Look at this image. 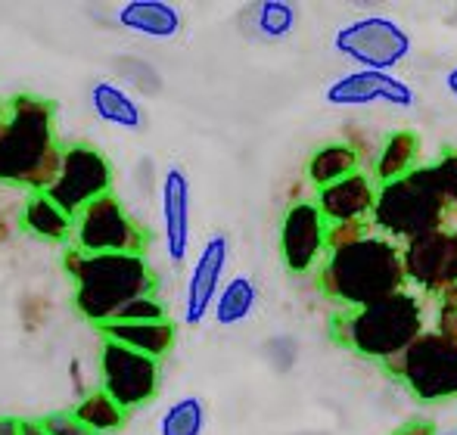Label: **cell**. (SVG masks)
Returning a JSON list of instances; mask_svg holds the SVG:
<instances>
[{"label":"cell","instance_id":"1","mask_svg":"<svg viewBox=\"0 0 457 435\" xmlns=\"http://www.w3.org/2000/svg\"><path fill=\"white\" fill-rule=\"evenodd\" d=\"M62 150L56 144L54 103L19 94L6 103V125L0 134V184H19L44 193L56 181Z\"/></svg>","mask_w":457,"mask_h":435},{"label":"cell","instance_id":"2","mask_svg":"<svg viewBox=\"0 0 457 435\" xmlns=\"http://www.w3.org/2000/svg\"><path fill=\"white\" fill-rule=\"evenodd\" d=\"M408 283L404 252L389 236H364V240L330 252L320 265V290L337 299L345 311H358L395 296Z\"/></svg>","mask_w":457,"mask_h":435},{"label":"cell","instance_id":"3","mask_svg":"<svg viewBox=\"0 0 457 435\" xmlns=\"http://www.w3.org/2000/svg\"><path fill=\"white\" fill-rule=\"evenodd\" d=\"M66 271L75 280V308L106 326L134 299L156 296V277L144 255H85L69 252Z\"/></svg>","mask_w":457,"mask_h":435},{"label":"cell","instance_id":"4","mask_svg":"<svg viewBox=\"0 0 457 435\" xmlns=\"http://www.w3.org/2000/svg\"><path fill=\"white\" fill-rule=\"evenodd\" d=\"M333 336L358 355L389 364L423 336V308L408 290H402L377 305L337 315Z\"/></svg>","mask_w":457,"mask_h":435},{"label":"cell","instance_id":"5","mask_svg":"<svg viewBox=\"0 0 457 435\" xmlns=\"http://www.w3.org/2000/svg\"><path fill=\"white\" fill-rule=\"evenodd\" d=\"M445 212L448 202L436 190L429 168H417L408 177H402V181L379 187L377 206H373L370 218L386 236H402V240L411 242L423 234L442 230Z\"/></svg>","mask_w":457,"mask_h":435},{"label":"cell","instance_id":"6","mask_svg":"<svg viewBox=\"0 0 457 435\" xmlns=\"http://www.w3.org/2000/svg\"><path fill=\"white\" fill-rule=\"evenodd\" d=\"M386 370L423 405L457 398V342L439 332H423L404 355L386 364Z\"/></svg>","mask_w":457,"mask_h":435},{"label":"cell","instance_id":"7","mask_svg":"<svg viewBox=\"0 0 457 435\" xmlns=\"http://www.w3.org/2000/svg\"><path fill=\"white\" fill-rule=\"evenodd\" d=\"M75 252L85 255H144L146 234L134 224L121 200L112 193L75 215Z\"/></svg>","mask_w":457,"mask_h":435},{"label":"cell","instance_id":"8","mask_svg":"<svg viewBox=\"0 0 457 435\" xmlns=\"http://www.w3.org/2000/svg\"><path fill=\"white\" fill-rule=\"evenodd\" d=\"M333 47L370 72H392L411 53V35L389 16H364L343 25Z\"/></svg>","mask_w":457,"mask_h":435},{"label":"cell","instance_id":"9","mask_svg":"<svg viewBox=\"0 0 457 435\" xmlns=\"http://www.w3.org/2000/svg\"><path fill=\"white\" fill-rule=\"evenodd\" d=\"M109 187H112V168H109L106 156L94 146L72 144L62 150L60 175L44 193L75 218L91 202L109 196Z\"/></svg>","mask_w":457,"mask_h":435},{"label":"cell","instance_id":"10","mask_svg":"<svg viewBox=\"0 0 457 435\" xmlns=\"http://www.w3.org/2000/svg\"><path fill=\"white\" fill-rule=\"evenodd\" d=\"M100 382L103 392L112 395L125 411L144 407L159 392V361L131 351L119 342L103 339L100 349Z\"/></svg>","mask_w":457,"mask_h":435},{"label":"cell","instance_id":"11","mask_svg":"<svg viewBox=\"0 0 457 435\" xmlns=\"http://www.w3.org/2000/svg\"><path fill=\"white\" fill-rule=\"evenodd\" d=\"M408 280L427 292H448L457 286V230H433L404 246Z\"/></svg>","mask_w":457,"mask_h":435},{"label":"cell","instance_id":"12","mask_svg":"<svg viewBox=\"0 0 457 435\" xmlns=\"http://www.w3.org/2000/svg\"><path fill=\"white\" fill-rule=\"evenodd\" d=\"M230 261V242L224 234H215L203 242L196 261L190 267L187 277V292H184V324L196 326L205 321L212 308H215L218 296L224 290V271Z\"/></svg>","mask_w":457,"mask_h":435},{"label":"cell","instance_id":"13","mask_svg":"<svg viewBox=\"0 0 457 435\" xmlns=\"http://www.w3.org/2000/svg\"><path fill=\"white\" fill-rule=\"evenodd\" d=\"M327 218L314 202H295L280 224V255L293 274H308L327 249Z\"/></svg>","mask_w":457,"mask_h":435},{"label":"cell","instance_id":"14","mask_svg":"<svg viewBox=\"0 0 457 435\" xmlns=\"http://www.w3.org/2000/svg\"><path fill=\"white\" fill-rule=\"evenodd\" d=\"M324 100L330 106H404L411 109L417 103V94L408 81L395 78L392 72H370V69H358L343 78H337L324 91Z\"/></svg>","mask_w":457,"mask_h":435},{"label":"cell","instance_id":"15","mask_svg":"<svg viewBox=\"0 0 457 435\" xmlns=\"http://www.w3.org/2000/svg\"><path fill=\"white\" fill-rule=\"evenodd\" d=\"M162 193V234L165 255L171 265H184L190 255V177L184 168H169L159 184Z\"/></svg>","mask_w":457,"mask_h":435},{"label":"cell","instance_id":"16","mask_svg":"<svg viewBox=\"0 0 457 435\" xmlns=\"http://www.w3.org/2000/svg\"><path fill=\"white\" fill-rule=\"evenodd\" d=\"M377 193L373 181L367 175H352L345 181L333 184V187L318 190L314 206L320 209V215L327 218V224H349V221H367V215H373L377 206Z\"/></svg>","mask_w":457,"mask_h":435},{"label":"cell","instance_id":"17","mask_svg":"<svg viewBox=\"0 0 457 435\" xmlns=\"http://www.w3.org/2000/svg\"><path fill=\"white\" fill-rule=\"evenodd\" d=\"M115 22L153 41H171L181 31V12L165 0H128L115 10Z\"/></svg>","mask_w":457,"mask_h":435},{"label":"cell","instance_id":"18","mask_svg":"<svg viewBox=\"0 0 457 435\" xmlns=\"http://www.w3.org/2000/svg\"><path fill=\"white\" fill-rule=\"evenodd\" d=\"M109 342H119L131 351L162 361L175 345V324L171 321H153V324H106L100 326Z\"/></svg>","mask_w":457,"mask_h":435},{"label":"cell","instance_id":"19","mask_svg":"<svg viewBox=\"0 0 457 435\" xmlns=\"http://www.w3.org/2000/svg\"><path fill=\"white\" fill-rule=\"evenodd\" d=\"M19 224H22L25 234L37 236V240L62 242L72 236L75 218L66 212L62 206H56L47 193H31L29 202L19 212Z\"/></svg>","mask_w":457,"mask_h":435},{"label":"cell","instance_id":"20","mask_svg":"<svg viewBox=\"0 0 457 435\" xmlns=\"http://www.w3.org/2000/svg\"><path fill=\"white\" fill-rule=\"evenodd\" d=\"M91 106L96 119H103L106 125L128 127V131H137L144 125V109H140V103L125 87L112 85V81H96L91 87Z\"/></svg>","mask_w":457,"mask_h":435},{"label":"cell","instance_id":"21","mask_svg":"<svg viewBox=\"0 0 457 435\" xmlns=\"http://www.w3.org/2000/svg\"><path fill=\"white\" fill-rule=\"evenodd\" d=\"M417 159H420V137L414 131H395L379 150L373 175L379 177V184L402 181L411 171H417Z\"/></svg>","mask_w":457,"mask_h":435},{"label":"cell","instance_id":"22","mask_svg":"<svg viewBox=\"0 0 457 435\" xmlns=\"http://www.w3.org/2000/svg\"><path fill=\"white\" fill-rule=\"evenodd\" d=\"M358 165H361V152H358L352 144L320 146V150L312 156V162H308V181H312L318 190L333 187V184L358 175Z\"/></svg>","mask_w":457,"mask_h":435},{"label":"cell","instance_id":"23","mask_svg":"<svg viewBox=\"0 0 457 435\" xmlns=\"http://www.w3.org/2000/svg\"><path fill=\"white\" fill-rule=\"evenodd\" d=\"M255 305H259V290H255L253 277L240 274V277H230L228 283H224L212 315H215V321L221 326H237L253 315Z\"/></svg>","mask_w":457,"mask_h":435},{"label":"cell","instance_id":"24","mask_svg":"<svg viewBox=\"0 0 457 435\" xmlns=\"http://www.w3.org/2000/svg\"><path fill=\"white\" fill-rule=\"evenodd\" d=\"M75 417H79L94 435L96 432H115V430L125 426V407H121L112 395H106L103 389H96V392L81 395V401L75 405Z\"/></svg>","mask_w":457,"mask_h":435},{"label":"cell","instance_id":"25","mask_svg":"<svg viewBox=\"0 0 457 435\" xmlns=\"http://www.w3.org/2000/svg\"><path fill=\"white\" fill-rule=\"evenodd\" d=\"M205 430V405L196 395L171 401L169 411L159 420V435H203Z\"/></svg>","mask_w":457,"mask_h":435},{"label":"cell","instance_id":"26","mask_svg":"<svg viewBox=\"0 0 457 435\" xmlns=\"http://www.w3.org/2000/svg\"><path fill=\"white\" fill-rule=\"evenodd\" d=\"M255 29H259V35L280 41L295 29V6L287 0H265L255 6Z\"/></svg>","mask_w":457,"mask_h":435},{"label":"cell","instance_id":"27","mask_svg":"<svg viewBox=\"0 0 457 435\" xmlns=\"http://www.w3.org/2000/svg\"><path fill=\"white\" fill-rule=\"evenodd\" d=\"M153 321H169V315H165V305L156 296H144V299H134L131 305H125L112 324H153Z\"/></svg>","mask_w":457,"mask_h":435},{"label":"cell","instance_id":"28","mask_svg":"<svg viewBox=\"0 0 457 435\" xmlns=\"http://www.w3.org/2000/svg\"><path fill=\"white\" fill-rule=\"evenodd\" d=\"M429 177L448 206H457V152H445L439 162L429 165Z\"/></svg>","mask_w":457,"mask_h":435},{"label":"cell","instance_id":"29","mask_svg":"<svg viewBox=\"0 0 457 435\" xmlns=\"http://www.w3.org/2000/svg\"><path fill=\"white\" fill-rule=\"evenodd\" d=\"M364 236H370V227H367V221L330 224V230H327V249H330V252H337V249L352 246V242L364 240Z\"/></svg>","mask_w":457,"mask_h":435},{"label":"cell","instance_id":"30","mask_svg":"<svg viewBox=\"0 0 457 435\" xmlns=\"http://www.w3.org/2000/svg\"><path fill=\"white\" fill-rule=\"evenodd\" d=\"M41 423L50 435H94L79 417H75V411H54V414H47Z\"/></svg>","mask_w":457,"mask_h":435},{"label":"cell","instance_id":"31","mask_svg":"<svg viewBox=\"0 0 457 435\" xmlns=\"http://www.w3.org/2000/svg\"><path fill=\"white\" fill-rule=\"evenodd\" d=\"M22 317H25V326H29V330H37V326L47 321V302H44V299H29Z\"/></svg>","mask_w":457,"mask_h":435},{"label":"cell","instance_id":"32","mask_svg":"<svg viewBox=\"0 0 457 435\" xmlns=\"http://www.w3.org/2000/svg\"><path fill=\"white\" fill-rule=\"evenodd\" d=\"M392 435H436V430H433L429 420H408V423L398 426Z\"/></svg>","mask_w":457,"mask_h":435},{"label":"cell","instance_id":"33","mask_svg":"<svg viewBox=\"0 0 457 435\" xmlns=\"http://www.w3.org/2000/svg\"><path fill=\"white\" fill-rule=\"evenodd\" d=\"M19 435H50L41 420H19Z\"/></svg>","mask_w":457,"mask_h":435},{"label":"cell","instance_id":"34","mask_svg":"<svg viewBox=\"0 0 457 435\" xmlns=\"http://www.w3.org/2000/svg\"><path fill=\"white\" fill-rule=\"evenodd\" d=\"M0 435H19V420L0 417Z\"/></svg>","mask_w":457,"mask_h":435},{"label":"cell","instance_id":"35","mask_svg":"<svg viewBox=\"0 0 457 435\" xmlns=\"http://www.w3.org/2000/svg\"><path fill=\"white\" fill-rule=\"evenodd\" d=\"M72 380H75V389H79V392H85V380H81V364L79 361H72ZM87 395V392H85Z\"/></svg>","mask_w":457,"mask_h":435},{"label":"cell","instance_id":"36","mask_svg":"<svg viewBox=\"0 0 457 435\" xmlns=\"http://www.w3.org/2000/svg\"><path fill=\"white\" fill-rule=\"evenodd\" d=\"M445 87H448V91H452L454 97H457V66L452 69V72L445 75Z\"/></svg>","mask_w":457,"mask_h":435},{"label":"cell","instance_id":"37","mask_svg":"<svg viewBox=\"0 0 457 435\" xmlns=\"http://www.w3.org/2000/svg\"><path fill=\"white\" fill-rule=\"evenodd\" d=\"M4 125H6V103H0V134H4Z\"/></svg>","mask_w":457,"mask_h":435},{"label":"cell","instance_id":"38","mask_svg":"<svg viewBox=\"0 0 457 435\" xmlns=\"http://www.w3.org/2000/svg\"><path fill=\"white\" fill-rule=\"evenodd\" d=\"M6 234H10V227H6V224H4V221H0V242H4V240H6Z\"/></svg>","mask_w":457,"mask_h":435}]
</instances>
